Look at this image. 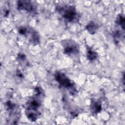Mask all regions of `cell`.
Instances as JSON below:
<instances>
[{
  "label": "cell",
  "mask_w": 125,
  "mask_h": 125,
  "mask_svg": "<svg viewBox=\"0 0 125 125\" xmlns=\"http://www.w3.org/2000/svg\"><path fill=\"white\" fill-rule=\"evenodd\" d=\"M34 94L27 101L25 113L27 118L31 122H35L41 114L43 93L42 89L37 87L35 88Z\"/></svg>",
  "instance_id": "obj_1"
},
{
  "label": "cell",
  "mask_w": 125,
  "mask_h": 125,
  "mask_svg": "<svg viewBox=\"0 0 125 125\" xmlns=\"http://www.w3.org/2000/svg\"><path fill=\"white\" fill-rule=\"evenodd\" d=\"M56 10L67 22H74L77 20L78 14L74 6L72 5H59Z\"/></svg>",
  "instance_id": "obj_2"
},
{
  "label": "cell",
  "mask_w": 125,
  "mask_h": 125,
  "mask_svg": "<svg viewBox=\"0 0 125 125\" xmlns=\"http://www.w3.org/2000/svg\"><path fill=\"white\" fill-rule=\"evenodd\" d=\"M54 77L56 81L61 86L69 90L71 93L74 94L75 93L76 89L74 83L64 73L61 72H57L55 73Z\"/></svg>",
  "instance_id": "obj_3"
},
{
  "label": "cell",
  "mask_w": 125,
  "mask_h": 125,
  "mask_svg": "<svg viewBox=\"0 0 125 125\" xmlns=\"http://www.w3.org/2000/svg\"><path fill=\"white\" fill-rule=\"evenodd\" d=\"M19 33L25 36L32 44L36 45L40 43V36L38 33L31 27L26 26L20 27L18 30Z\"/></svg>",
  "instance_id": "obj_4"
},
{
  "label": "cell",
  "mask_w": 125,
  "mask_h": 125,
  "mask_svg": "<svg viewBox=\"0 0 125 125\" xmlns=\"http://www.w3.org/2000/svg\"><path fill=\"white\" fill-rule=\"evenodd\" d=\"M63 47V53L68 56H75L79 54V44L72 40H64L62 42Z\"/></svg>",
  "instance_id": "obj_5"
},
{
  "label": "cell",
  "mask_w": 125,
  "mask_h": 125,
  "mask_svg": "<svg viewBox=\"0 0 125 125\" xmlns=\"http://www.w3.org/2000/svg\"><path fill=\"white\" fill-rule=\"evenodd\" d=\"M5 105L10 121L12 122V124H13V122H14L15 124H16V122H18L19 118H20L21 112L19 107L15 103L10 101H7L5 103Z\"/></svg>",
  "instance_id": "obj_6"
},
{
  "label": "cell",
  "mask_w": 125,
  "mask_h": 125,
  "mask_svg": "<svg viewBox=\"0 0 125 125\" xmlns=\"http://www.w3.org/2000/svg\"><path fill=\"white\" fill-rule=\"evenodd\" d=\"M17 9L19 11H23L29 13H33L36 11L35 4L29 0L18 1Z\"/></svg>",
  "instance_id": "obj_7"
},
{
  "label": "cell",
  "mask_w": 125,
  "mask_h": 125,
  "mask_svg": "<svg viewBox=\"0 0 125 125\" xmlns=\"http://www.w3.org/2000/svg\"><path fill=\"white\" fill-rule=\"evenodd\" d=\"M90 106L91 111L94 114H97L99 113L102 110V108L101 103L100 102L95 100L91 101Z\"/></svg>",
  "instance_id": "obj_8"
},
{
  "label": "cell",
  "mask_w": 125,
  "mask_h": 125,
  "mask_svg": "<svg viewBox=\"0 0 125 125\" xmlns=\"http://www.w3.org/2000/svg\"><path fill=\"white\" fill-rule=\"evenodd\" d=\"M86 50V57L89 61L92 62L97 58L98 53L94 51L92 48L89 47H87Z\"/></svg>",
  "instance_id": "obj_9"
},
{
  "label": "cell",
  "mask_w": 125,
  "mask_h": 125,
  "mask_svg": "<svg viewBox=\"0 0 125 125\" xmlns=\"http://www.w3.org/2000/svg\"><path fill=\"white\" fill-rule=\"evenodd\" d=\"M98 25L93 21H90L86 26L85 29L91 35H94L98 29Z\"/></svg>",
  "instance_id": "obj_10"
},
{
  "label": "cell",
  "mask_w": 125,
  "mask_h": 125,
  "mask_svg": "<svg viewBox=\"0 0 125 125\" xmlns=\"http://www.w3.org/2000/svg\"><path fill=\"white\" fill-rule=\"evenodd\" d=\"M116 23L117 25L120 26L122 30L125 31V19L123 16L120 14L117 16L116 21Z\"/></svg>",
  "instance_id": "obj_11"
},
{
  "label": "cell",
  "mask_w": 125,
  "mask_h": 125,
  "mask_svg": "<svg viewBox=\"0 0 125 125\" xmlns=\"http://www.w3.org/2000/svg\"><path fill=\"white\" fill-rule=\"evenodd\" d=\"M113 38L116 43H118L122 39H124V32L117 30L113 33Z\"/></svg>",
  "instance_id": "obj_12"
}]
</instances>
